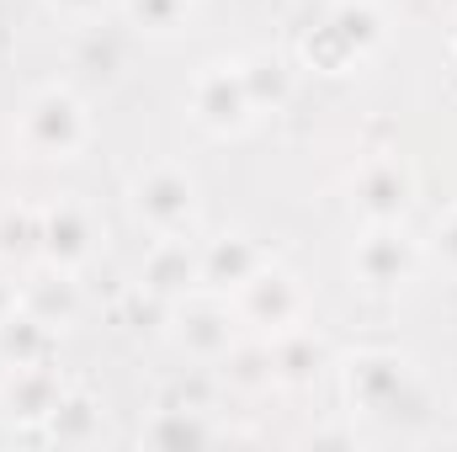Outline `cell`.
Wrapping results in <instances>:
<instances>
[{
	"instance_id": "cell-1",
	"label": "cell",
	"mask_w": 457,
	"mask_h": 452,
	"mask_svg": "<svg viewBox=\"0 0 457 452\" xmlns=\"http://www.w3.org/2000/svg\"><path fill=\"white\" fill-rule=\"evenodd\" d=\"M91 144V107L70 86H37L16 117V149L27 160H75Z\"/></svg>"
},
{
	"instance_id": "cell-2",
	"label": "cell",
	"mask_w": 457,
	"mask_h": 452,
	"mask_svg": "<svg viewBox=\"0 0 457 452\" xmlns=\"http://www.w3.org/2000/svg\"><path fill=\"white\" fill-rule=\"evenodd\" d=\"M341 394L356 415L394 421L399 410H410L420 399V372L404 351L367 346V351H351L341 362Z\"/></svg>"
},
{
	"instance_id": "cell-3",
	"label": "cell",
	"mask_w": 457,
	"mask_h": 452,
	"mask_svg": "<svg viewBox=\"0 0 457 452\" xmlns=\"http://www.w3.org/2000/svg\"><path fill=\"white\" fill-rule=\"evenodd\" d=\"M420 266H426V245L404 229V219L399 224H367V234L351 250L356 288L372 293V298H394V293L415 288Z\"/></svg>"
},
{
	"instance_id": "cell-4",
	"label": "cell",
	"mask_w": 457,
	"mask_h": 452,
	"mask_svg": "<svg viewBox=\"0 0 457 452\" xmlns=\"http://www.w3.org/2000/svg\"><path fill=\"white\" fill-rule=\"evenodd\" d=\"M133 213L149 234H192L203 213V187L181 165H149L133 181Z\"/></svg>"
},
{
	"instance_id": "cell-5",
	"label": "cell",
	"mask_w": 457,
	"mask_h": 452,
	"mask_svg": "<svg viewBox=\"0 0 457 452\" xmlns=\"http://www.w3.org/2000/svg\"><path fill=\"white\" fill-rule=\"evenodd\" d=\"M303 304H309L303 282L287 266H277V261H266L245 288H234V314L255 336H282V331L303 325Z\"/></svg>"
},
{
	"instance_id": "cell-6",
	"label": "cell",
	"mask_w": 457,
	"mask_h": 452,
	"mask_svg": "<svg viewBox=\"0 0 457 452\" xmlns=\"http://www.w3.org/2000/svg\"><path fill=\"white\" fill-rule=\"evenodd\" d=\"M187 107L197 117V128H208V133H219V138H239V133L255 122L245 75H239V59H213V64H203L197 80H192V91H187Z\"/></svg>"
},
{
	"instance_id": "cell-7",
	"label": "cell",
	"mask_w": 457,
	"mask_h": 452,
	"mask_svg": "<svg viewBox=\"0 0 457 452\" xmlns=\"http://www.w3.org/2000/svg\"><path fill=\"white\" fill-rule=\"evenodd\" d=\"M351 208L361 224H399L415 203V171L404 155H372L351 171Z\"/></svg>"
},
{
	"instance_id": "cell-8",
	"label": "cell",
	"mask_w": 457,
	"mask_h": 452,
	"mask_svg": "<svg viewBox=\"0 0 457 452\" xmlns=\"http://www.w3.org/2000/svg\"><path fill=\"white\" fill-rule=\"evenodd\" d=\"M170 325H176V340L187 356L197 362H224L228 346L239 340V314L234 304H224V293H192L181 304H170Z\"/></svg>"
},
{
	"instance_id": "cell-9",
	"label": "cell",
	"mask_w": 457,
	"mask_h": 452,
	"mask_svg": "<svg viewBox=\"0 0 457 452\" xmlns=\"http://www.w3.org/2000/svg\"><path fill=\"white\" fill-rule=\"evenodd\" d=\"M138 288L154 293V298H165V304H181V298L203 293V250L187 234H160L154 250L144 255Z\"/></svg>"
},
{
	"instance_id": "cell-10",
	"label": "cell",
	"mask_w": 457,
	"mask_h": 452,
	"mask_svg": "<svg viewBox=\"0 0 457 452\" xmlns=\"http://www.w3.org/2000/svg\"><path fill=\"white\" fill-rule=\"evenodd\" d=\"M102 245V224L86 203H48L43 208V261L80 272Z\"/></svg>"
},
{
	"instance_id": "cell-11",
	"label": "cell",
	"mask_w": 457,
	"mask_h": 452,
	"mask_svg": "<svg viewBox=\"0 0 457 452\" xmlns=\"http://www.w3.org/2000/svg\"><path fill=\"white\" fill-rule=\"evenodd\" d=\"M64 389H70V383L59 378L54 362L5 367V383H0V415H5V426H43Z\"/></svg>"
},
{
	"instance_id": "cell-12",
	"label": "cell",
	"mask_w": 457,
	"mask_h": 452,
	"mask_svg": "<svg viewBox=\"0 0 457 452\" xmlns=\"http://www.w3.org/2000/svg\"><path fill=\"white\" fill-rule=\"evenodd\" d=\"M266 346H271V383H282V389H309L325 378V367H336L330 340L320 331H303V325L266 336Z\"/></svg>"
},
{
	"instance_id": "cell-13",
	"label": "cell",
	"mask_w": 457,
	"mask_h": 452,
	"mask_svg": "<svg viewBox=\"0 0 457 452\" xmlns=\"http://www.w3.org/2000/svg\"><path fill=\"white\" fill-rule=\"evenodd\" d=\"M21 309L27 314H37V320H48L54 331H64V325H75V314H80V282H75V272H64V266H48V261H37V266H27V277H21Z\"/></svg>"
},
{
	"instance_id": "cell-14",
	"label": "cell",
	"mask_w": 457,
	"mask_h": 452,
	"mask_svg": "<svg viewBox=\"0 0 457 452\" xmlns=\"http://www.w3.org/2000/svg\"><path fill=\"white\" fill-rule=\"evenodd\" d=\"M261 266H266V250L250 234H219V239L203 245V288L208 293L234 298V288H245Z\"/></svg>"
},
{
	"instance_id": "cell-15",
	"label": "cell",
	"mask_w": 457,
	"mask_h": 452,
	"mask_svg": "<svg viewBox=\"0 0 457 452\" xmlns=\"http://www.w3.org/2000/svg\"><path fill=\"white\" fill-rule=\"evenodd\" d=\"M102 431H107V410L86 389H64L59 405L43 421V437L59 442V448H91V442H102Z\"/></svg>"
},
{
	"instance_id": "cell-16",
	"label": "cell",
	"mask_w": 457,
	"mask_h": 452,
	"mask_svg": "<svg viewBox=\"0 0 457 452\" xmlns=\"http://www.w3.org/2000/svg\"><path fill=\"white\" fill-rule=\"evenodd\" d=\"M54 351H59V331L27 314L21 304L0 320V367H37V362H54Z\"/></svg>"
},
{
	"instance_id": "cell-17",
	"label": "cell",
	"mask_w": 457,
	"mask_h": 452,
	"mask_svg": "<svg viewBox=\"0 0 457 452\" xmlns=\"http://www.w3.org/2000/svg\"><path fill=\"white\" fill-rule=\"evenodd\" d=\"M325 21L341 32V43L356 54V64H367L388 43V16H383L378 0H330L325 5Z\"/></svg>"
},
{
	"instance_id": "cell-18",
	"label": "cell",
	"mask_w": 457,
	"mask_h": 452,
	"mask_svg": "<svg viewBox=\"0 0 457 452\" xmlns=\"http://www.w3.org/2000/svg\"><path fill=\"white\" fill-rule=\"evenodd\" d=\"M43 261V208L32 203H5L0 208V266L27 272Z\"/></svg>"
},
{
	"instance_id": "cell-19",
	"label": "cell",
	"mask_w": 457,
	"mask_h": 452,
	"mask_svg": "<svg viewBox=\"0 0 457 452\" xmlns=\"http://www.w3.org/2000/svg\"><path fill=\"white\" fill-rule=\"evenodd\" d=\"M239 75H245V91H250V107L255 113H277L287 96H293V70L282 54H245L239 59Z\"/></svg>"
},
{
	"instance_id": "cell-20",
	"label": "cell",
	"mask_w": 457,
	"mask_h": 452,
	"mask_svg": "<svg viewBox=\"0 0 457 452\" xmlns=\"http://www.w3.org/2000/svg\"><path fill=\"white\" fill-rule=\"evenodd\" d=\"M219 437V426L203 415V410H181V405H165V410H154V421L144 426V442L149 448H197V442H213Z\"/></svg>"
},
{
	"instance_id": "cell-21",
	"label": "cell",
	"mask_w": 457,
	"mask_h": 452,
	"mask_svg": "<svg viewBox=\"0 0 457 452\" xmlns=\"http://www.w3.org/2000/svg\"><path fill=\"white\" fill-rule=\"evenodd\" d=\"M298 59L309 64V70H320V75H351V70H361L356 64V54L341 43V32L320 16L309 32H303V43H298Z\"/></svg>"
},
{
	"instance_id": "cell-22",
	"label": "cell",
	"mask_w": 457,
	"mask_h": 452,
	"mask_svg": "<svg viewBox=\"0 0 457 452\" xmlns=\"http://www.w3.org/2000/svg\"><path fill=\"white\" fill-rule=\"evenodd\" d=\"M224 378L234 383V389H266L271 383V346H266V336L250 340V346H228L224 356Z\"/></svg>"
},
{
	"instance_id": "cell-23",
	"label": "cell",
	"mask_w": 457,
	"mask_h": 452,
	"mask_svg": "<svg viewBox=\"0 0 457 452\" xmlns=\"http://www.w3.org/2000/svg\"><path fill=\"white\" fill-rule=\"evenodd\" d=\"M192 16V0H128V21L149 38H176Z\"/></svg>"
},
{
	"instance_id": "cell-24",
	"label": "cell",
	"mask_w": 457,
	"mask_h": 452,
	"mask_svg": "<svg viewBox=\"0 0 457 452\" xmlns=\"http://www.w3.org/2000/svg\"><path fill=\"white\" fill-rule=\"evenodd\" d=\"M426 255L447 272V277H457V208H447L442 219H436V229H431V245H426Z\"/></svg>"
},
{
	"instance_id": "cell-25",
	"label": "cell",
	"mask_w": 457,
	"mask_h": 452,
	"mask_svg": "<svg viewBox=\"0 0 457 452\" xmlns=\"http://www.w3.org/2000/svg\"><path fill=\"white\" fill-rule=\"evenodd\" d=\"M48 5H54L64 21H96V16H102L112 0H48Z\"/></svg>"
},
{
	"instance_id": "cell-26",
	"label": "cell",
	"mask_w": 457,
	"mask_h": 452,
	"mask_svg": "<svg viewBox=\"0 0 457 452\" xmlns=\"http://www.w3.org/2000/svg\"><path fill=\"white\" fill-rule=\"evenodd\" d=\"M16 304H21V293H16V282H11V277H0V320H5V314H11Z\"/></svg>"
},
{
	"instance_id": "cell-27",
	"label": "cell",
	"mask_w": 457,
	"mask_h": 452,
	"mask_svg": "<svg viewBox=\"0 0 457 452\" xmlns=\"http://www.w3.org/2000/svg\"><path fill=\"white\" fill-rule=\"evenodd\" d=\"M436 5H442V11H457V0H436Z\"/></svg>"
},
{
	"instance_id": "cell-28",
	"label": "cell",
	"mask_w": 457,
	"mask_h": 452,
	"mask_svg": "<svg viewBox=\"0 0 457 452\" xmlns=\"http://www.w3.org/2000/svg\"><path fill=\"white\" fill-rule=\"evenodd\" d=\"M453 59H457V38H453Z\"/></svg>"
},
{
	"instance_id": "cell-29",
	"label": "cell",
	"mask_w": 457,
	"mask_h": 452,
	"mask_svg": "<svg viewBox=\"0 0 457 452\" xmlns=\"http://www.w3.org/2000/svg\"><path fill=\"white\" fill-rule=\"evenodd\" d=\"M0 442H5V426H0Z\"/></svg>"
}]
</instances>
